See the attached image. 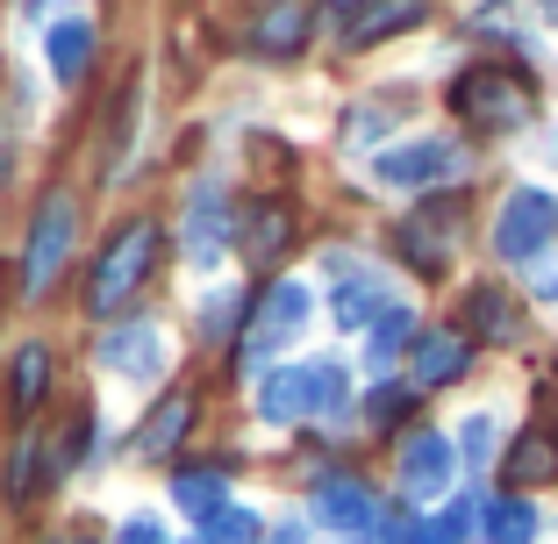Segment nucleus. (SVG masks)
Masks as SVG:
<instances>
[{
    "instance_id": "obj_16",
    "label": "nucleus",
    "mask_w": 558,
    "mask_h": 544,
    "mask_svg": "<svg viewBox=\"0 0 558 544\" xmlns=\"http://www.w3.org/2000/svg\"><path fill=\"white\" fill-rule=\"evenodd\" d=\"M258 415L265 423H301V415H315L308 365H279V373H265L258 379Z\"/></svg>"
},
{
    "instance_id": "obj_21",
    "label": "nucleus",
    "mask_w": 558,
    "mask_h": 544,
    "mask_svg": "<svg viewBox=\"0 0 558 544\" xmlns=\"http://www.w3.org/2000/svg\"><path fill=\"white\" fill-rule=\"evenodd\" d=\"M509 480H523V487L558 480V437L551 430H523V437L509 445Z\"/></svg>"
},
{
    "instance_id": "obj_23",
    "label": "nucleus",
    "mask_w": 558,
    "mask_h": 544,
    "mask_svg": "<svg viewBox=\"0 0 558 544\" xmlns=\"http://www.w3.org/2000/svg\"><path fill=\"white\" fill-rule=\"evenodd\" d=\"M409 344H415V315L401 301H387L373 315V365H395V351H409Z\"/></svg>"
},
{
    "instance_id": "obj_1",
    "label": "nucleus",
    "mask_w": 558,
    "mask_h": 544,
    "mask_svg": "<svg viewBox=\"0 0 558 544\" xmlns=\"http://www.w3.org/2000/svg\"><path fill=\"white\" fill-rule=\"evenodd\" d=\"M150 265H158V222H130V230L108 237V251L94 258V280H86V309L94 315H122L144 294Z\"/></svg>"
},
{
    "instance_id": "obj_8",
    "label": "nucleus",
    "mask_w": 558,
    "mask_h": 544,
    "mask_svg": "<svg viewBox=\"0 0 558 544\" xmlns=\"http://www.w3.org/2000/svg\"><path fill=\"white\" fill-rule=\"evenodd\" d=\"M308 509H315V523L337 530V537H373V523L387 516V509L373 501V487H365V480H351V473H329L323 487H315Z\"/></svg>"
},
{
    "instance_id": "obj_31",
    "label": "nucleus",
    "mask_w": 558,
    "mask_h": 544,
    "mask_svg": "<svg viewBox=\"0 0 558 544\" xmlns=\"http://www.w3.org/2000/svg\"><path fill=\"white\" fill-rule=\"evenodd\" d=\"M437 530H444V537H451V544H465V537H473V530H480V509H473V501H451V509L437 516Z\"/></svg>"
},
{
    "instance_id": "obj_34",
    "label": "nucleus",
    "mask_w": 558,
    "mask_h": 544,
    "mask_svg": "<svg viewBox=\"0 0 558 544\" xmlns=\"http://www.w3.org/2000/svg\"><path fill=\"white\" fill-rule=\"evenodd\" d=\"M359 8H365V0H323V22H329V29H337V36H344V22L359 15Z\"/></svg>"
},
{
    "instance_id": "obj_37",
    "label": "nucleus",
    "mask_w": 558,
    "mask_h": 544,
    "mask_svg": "<svg viewBox=\"0 0 558 544\" xmlns=\"http://www.w3.org/2000/svg\"><path fill=\"white\" fill-rule=\"evenodd\" d=\"M22 8H29V15H44V8H50V0H22Z\"/></svg>"
},
{
    "instance_id": "obj_13",
    "label": "nucleus",
    "mask_w": 558,
    "mask_h": 544,
    "mask_svg": "<svg viewBox=\"0 0 558 544\" xmlns=\"http://www.w3.org/2000/svg\"><path fill=\"white\" fill-rule=\"evenodd\" d=\"M222 244H230V201H222V186H201L194 208H186V258L215 265Z\"/></svg>"
},
{
    "instance_id": "obj_19",
    "label": "nucleus",
    "mask_w": 558,
    "mask_h": 544,
    "mask_svg": "<svg viewBox=\"0 0 558 544\" xmlns=\"http://www.w3.org/2000/svg\"><path fill=\"white\" fill-rule=\"evenodd\" d=\"M465 337L509 344V337H515V301L501 294V287H473V301H465Z\"/></svg>"
},
{
    "instance_id": "obj_7",
    "label": "nucleus",
    "mask_w": 558,
    "mask_h": 544,
    "mask_svg": "<svg viewBox=\"0 0 558 544\" xmlns=\"http://www.w3.org/2000/svg\"><path fill=\"white\" fill-rule=\"evenodd\" d=\"M451 473H459V451H451V437H444V430H415L409 445H401L395 480H401V495H409V501L451 495Z\"/></svg>"
},
{
    "instance_id": "obj_24",
    "label": "nucleus",
    "mask_w": 558,
    "mask_h": 544,
    "mask_svg": "<svg viewBox=\"0 0 558 544\" xmlns=\"http://www.w3.org/2000/svg\"><path fill=\"white\" fill-rule=\"evenodd\" d=\"M44 387H50V351L44 344H22L15 351V415H36Z\"/></svg>"
},
{
    "instance_id": "obj_35",
    "label": "nucleus",
    "mask_w": 558,
    "mask_h": 544,
    "mask_svg": "<svg viewBox=\"0 0 558 544\" xmlns=\"http://www.w3.org/2000/svg\"><path fill=\"white\" fill-rule=\"evenodd\" d=\"M537 294H544V301H558V265H544V273H537Z\"/></svg>"
},
{
    "instance_id": "obj_29",
    "label": "nucleus",
    "mask_w": 558,
    "mask_h": 544,
    "mask_svg": "<svg viewBox=\"0 0 558 544\" xmlns=\"http://www.w3.org/2000/svg\"><path fill=\"white\" fill-rule=\"evenodd\" d=\"M459 451H465V466H487L494 459V415H473V423L459 430Z\"/></svg>"
},
{
    "instance_id": "obj_15",
    "label": "nucleus",
    "mask_w": 558,
    "mask_h": 544,
    "mask_svg": "<svg viewBox=\"0 0 558 544\" xmlns=\"http://www.w3.org/2000/svg\"><path fill=\"white\" fill-rule=\"evenodd\" d=\"M44 58H50V80L58 86H80L86 65H94V22H50L44 29Z\"/></svg>"
},
{
    "instance_id": "obj_3",
    "label": "nucleus",
    "mask_w": 558,
    "mask_h": 544,
    "mask_svg": "<svg viewBox=\"0 0 558 544\" xmlns=\"http://www.w3.org/2000/svg\"><path fill=\"white\" fill-rule=\"evenodd\" d=\"M72 237H80V201L72 194H50L44 208H36V222H29V251H22V294H50V280L65 273V258H72Z\"/></svg>"
},
{
    "instance_id": "obj_11",
    "label": "nucleus",
    "mask_w": 558,
    "mask_h": 544,
    "mask_svg": "<svg viewBox=\"0 0 558 544\" xmlns=\"http://www.w3.org/2000/svg\"><path fill=\"white\" fill-rule=\"evenodd\" d=\"M100 365L122 379H158L165 365V330L158 323H116V330L100 337Z\"/></svg>"
},
{
    "instance_id": "obj_20",
    "label": "nucleus",
    "mask_w": 558,
    "mask_h": 544,
    "mask_svg": "<svg viewBox=\"0 0 558 544\" xmlns=\"http://www.w3.org/2000/svg\"><path fill=\"white\" fill-rule=\"evenodd\" d=\"M186 423H194V401H186V395H165V409H150L136 451H144V459H172V451H180V437H186Z\"/></svg>"
},
{
    "instance_id": "obj_6",
    "label": "nucleus",
    "mask_w": 558,
    "mask_h": 544,
    "mask_svg": "<svg viewBox=\"0 0 558 544\" xmlns=\"http://www.w3.org/2000/svg\"><path fill=\"white\" fill-rule=\"evenodd\" d=\"M379 186H401V194H415V186H444L465 172V144H451V136H415V144H395L379 150Z\"/></svg>"
},
{
    "instance_id": "obj_27",
    "label": "nucleus",
    "mask_w": 558,
    "mask_h": 544,
    "mask_svg": "<svg viewBox=\"0 0 558 544\" xmlns=\"http://www.w3.org/2000/svg\"><path fill=\"white\" fill-rule=\"evenodd\" d=\"M279 244H287V208H258V215H251L244 251H251V258H272Z\"/></svg>"
},
{
    "instance_id": "obj_9",
    "label": "nucleus",
    "mask_w": 558,
    "mask_h": 544,
    "mask_svg": "<svg viewBox=\"0 0 558 544\" xmlns=\"http://www.w3.org/2000/svg\"><path fill=\"white\" fill-rule=\"evenodd\" d=\"M451 237H459V208H451V201H437V208H415L409 222H401L395 244H401V258H409L415 273H429V280H437L444 265H451Z\"/></svg>"
},
{
    "instance_id": "obj_22",
    "label": "nucleus",
    "mask_w": 558,
    "mask_h": 544,
    "mask_svg": "<svg viewBox=\"0 0 558 544\" xmlns=\"http://www.w3.org/2000/svg\"><path fill=\"white\" fill-rule=\"evenodd\" d=\"M172 501H180L186 516H215L222 501H230V480H222V473H208V466H194V473H180V480H172Z\"/></svg>"
},
{
    "instance_id": "obj_17",
    "label": "nucleus",
    "mask_w": 558,
    "mask_h": 544,
    "mask_svg": "<svg viewBox=\"0 0 558 544\" xmlns=\"http://www.w3.org/2000/svg\"><path fill=\"white\" fill-rule=\"evenodd\" d=\"M251 44H258L265 58H294V50L308 44V8H301V0H272L258 15V29H251Z\"/></svg>"
},
{
    "instance_id": "obj_30",
    "label": "nucleus",
    "mask_w": 558,
    "mask_h": 544,
    "mask_svg": "<svg viewBox=\"0 0 558 544\" xmlns=\"http://www.w3.org/2000/svg\"><path fill=\"white\" fill-rule=\"evenodd\" d=\"M36 459H44V445H36V437H22V451H15V466H8V495H29L36 487Z\"/></svg>"
},
{
    "instance_id": "obj_25",
    "label": "nucleus",
    "mask_w": 558,
    "mask_h": 544,
    "mask_svg": "<svg viewBox=\"0 0 558 544\" xmlns=\"http://www.w3.org/2000/svg\"><path fill=\"white\" fill-rule=\"evenodd\" d=\"M308 395H315V415H344L351 401V373L337 359H308Z\"/></svg>"
},
{
    "instance_id": "obj_2",
    "label": "nucleus",
    "mask_w": 558,
    "mask_h": 544,
    "mask_svg": "<svg viewBox=\"0 0 558 544\" xmlns=\"http://www.w3.org/2000/svg\"><path fill=\"white\" fill-rule=\"evenodd\" d=\"M451 116H465L473 130H523L537 116V94L509 65H473L451 80Z\"/></svg>"
},
{
    "instance_id": "obj_36",
    "label": "nucleus",
    "mask_w": 558,
    "mask_h": 544,
    "mask_svg": "<svg viewBox=\"0 0 558 544\" xmlns=\"http://www.w3.org/2000/svg\"><path fill=\"white\" fill-rule=\"evenodd\" d=\"M272 544H308V537H301V530H294V523H287V530H279V537H272Z\"/></svg>"
},
{
    "instance_id": "obj_14",
    "label": "nucleus",
    "mask_w": 558,
    "mask_h": 544,
    "mask_svg": "<svg viewBox=\"0 0 558 544\" xmlns=\"http://www.w3.org/2000/svg\"><path fill=\"white\" fill-rule=\"evenodd\" d=\"M423 15H429V0H365L359 15L344 22V44H351V50H365V44H387V36L415 29Z\"/></svg>"
},
{
    "instance_id": "obj_4",
    "label": "nucleus",
    "mask_w": 558,
    "mask_h": 544,
    "mask_svg": "<svg viewBox=\"0 0 558 544\" xmlns=\"http://www.w3.org/2000/svg\"><path fill=\"white\" fill-rule=\"evenodd\" d=\"M551 237H558V201L544 194V186H515V194L501 201V215H494V251L509 265L544 258Z\"/></svg>"
},
{
    "instance_id": "obj_18",
    "label": "nucleus",
    "mask_w": 558,
    "mask_h": 544,
    "mask_svg": "<svg viewBox=\"0 0 558 544\" xmlns=\"http://www.w3.org/2000/svg\"><path fill=\"white\" fill-rule=\"evenodd\" d=\"M480 537L487 544H537V509L523 495H494L480 509Z\"/></svg>"
},
{
    "instance_id": "obj_32",
    "label": "nucleus",
    "mask_w": 558,
    "mask_h": 544,
    "mask_svg": "<svg viewBox=\"0 0 558 544\" xmlns=\"http://www.w3.org/2000/svg\"><path fill=\"white\" fill-rule=\"evenodd\" d=\"M236 315H244V294H215L208 301V337H230Z\"/></svg>"
},
{
    "instance_id": "obj_28",
    "label": "nucleus",
    "mask_w": 558,
    "mask_h": 544,
    "mask_svg": "<svg viewBox=\"0 0 558 544\" xmlns=\"http://www.w3.org/2000/svg\"><path fill=\"white\" fill-rule=\"evenodd\" d=\"M409 409H415V395H409V387H373V401H365V415H373L379 430H395Z\"/></svg>"
},
{
    "instance_id": "obj_33",
    "label": "nucleus",
    "mask_w": 558,
    "mask_h": 544,
    "mask_svg": "<svg viewBox=\"0 0 558 544\" xmlns=\"http://www.w3.org/2000/svg\"><path fill=\"white\" fill-rule=\"evenodd\" d=\"M116 544H165V530L150 523V516H130V523L116 530Z\"/></svg>"
},
{
    "instance_id": "obj_5",
    "label": "nucleus",
    "mask_w": 558,
    "mask_h": 544,
    "mask_svg": "<svg viewBox=\"0 0 558 544\" xmlns=\"http://www.w3.org/2000/svg\"><path fill=\"white\" fill-rule=\"evenodd\" d=\"M308 287L301 280H279V287H265L258 294V309H251V330H244V351H236V359H244V373H258L265 359H272L279 344H294L301 337V323H308Z\"/></svg>"
},
{
    "instance_id": "obj_12",
    "label": "nucleus",
    "mask_w": 558,
    "mask_h": 544,
    "mask_svg": "<svg viewBox=\"0 0 558 544\" xmlns=\"http://www.w3.org/2000/svg\"><path fill=\"white\" fill-rule=\"evenodd\" d=\"M465 359H473V337H465V330H423L409 344L415 387H451V379L465 373Z\"/></svg>"
},
{
    "instance_id": "obj_10",
    "label": "nucleus",
    "mask_w": 558,
    "mask_h": 544,
    "mask_svg": "<svg viewBox=\"0 0 558 544\" xmlns=\"http://www.w3.org/2000/svg\"><path fill=\"white\" fill-rule=\"evenodd\" d=\"M329 273H337V287H329V315H337V330H373V315L387 309V280H379L373 265H351L329 251Z\"/></svg>"
},
{
    "instance_id": "obj_38",
    "label": "nucleus",
    "mask_w": 558,
    "mask_h": 544,
    "mask_svg": "<svg viewBox=\"0 0 558 544\" xmlns=\"http://www.w3.org/2000/svg\"><path fill=\"white\" fill-rule=\"evenodd\" d=\"M544 15H558V0H544Z\"/></svg>"
},
{
    "instance_id": "obj_26",
    "label": "nucleus",
    "mask_w": 558,
    "mask_h": 544,
    "mask_svg": "<svg viewBox=\"0 0 558 544\" xmlns=\"http://www.w3.org/2000/svg\"><path fill=\"white\" fill-rule=\"evenodd\" d=\"M258 537H265L258 516L236 509V501H222L215 516H201V544H258Z\"/></svg>"
}]
</instances>
